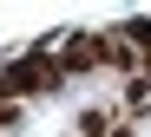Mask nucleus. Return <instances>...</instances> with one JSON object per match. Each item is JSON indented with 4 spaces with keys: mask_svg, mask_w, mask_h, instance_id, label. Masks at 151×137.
<instances>
[{
    "mask_svg": "<svg viewBox=\"0 0 151 137\" xmlns=\"http://www.w3.org/2000/svg\"><path fill=\"white\" fill-rule=\"evenodd\" d=\"M53 46H59V33H53V39H33L20 59L0 65V98H7V104H27V98H53V92H66V72H59V59H53Z\"/></svg>",
    "mask_w": 151,
    "mask_h": 137,
    "instance_id": "f257e3e1",
    "label": "nucleus"
},
{
    "mask_svg": "<svg viewBox=\"0 0 151 137\" xmlns=\"http://www.w3.org/2000/svg\"><path fill=\"white\" fill-rule=\"evenodd\" d=\"M53 59H59V72H66V78L99 72V65H105V33H59Z\"/></svg>",
    "mask_w": 151,
    "mask_h": 137,
    "instance_id": "f03ea898",
    "label": "nucleus"
},
{
    "mask_svg": "<svg viewBox=\"0 0 151 137\" xmlns=\"http://www.w3.org/2000/svg\"><path fill=\"white\" fill-rule=\"evenodd\" d=\"M112 111H99V104H92V111H79V137H112Z\"/></svg>",
    "mask_w": 151,
    "mask_h": 137,
    "instance_id": "7ed1b4c3",
    "label": "nucleus"
},
{
    "mask_svg": "<svg viewBox=\"0 0 151 137\" xmlns=\"http://www.w3.org/2000/svg\"><path fill=\"white\" fill-rule=\"evenodd\" d=\"M20 124V104H7V98H0V131H13Z\"/></svg>",
    "mask_w": 151,
    "mask_h": 137,
    "instance_id": "20e7f679",
    "label": "nucleus"
},
{
    "mask_svg": "<svg viewBox=\"0 0 151 137\" xmlns=\"http://www.w3.org/2000/svg\"><path fill=\"white\" fill-rule=\"evenodd\" d=\"M112 137H138V124H132V118H118V124H112Z\"/></svg>",
    "mask_w": 151,
    "mask_h": 137,
    "instance_id": "39448f33",
    "label": "nucleus"
}]
</instances>
